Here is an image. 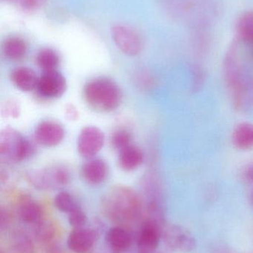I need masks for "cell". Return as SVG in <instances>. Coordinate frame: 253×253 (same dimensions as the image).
Instances as JSON below:
<instances>
[{"label": "cell", "instance_id": "cell-14", "mask_svg": "<svg viewBox=\"0 0 253 253\" xmlns=\"http://www.w3.org/2000/svg\"><path fill=\"white\" fill-rule=\"evenodd\" d=\"M10 80L16 88L23 92H30L36 90L39 77L31 68L19 67L12 71Z\"/></svg>", "mask_w": 253, "mask_h": 253}, {"label": "cell", "instance_id": "cell-25", "mask_svg": "<svg viewBox=\"0 0 253 253\" xmlns=\"http://www.w3.org/2000/svg\"><path fill=\"white\" fill-rule=\"evenodd\" d=\"M21 108L19 104L13 99L5 101L1 108V116L6 119H16L19 117Z\"/></svg>", "mask_w": 253, "mask_h": 253}, {"label": "cell", "instance_id": "cell-1", "mask_svg": "<svg viewBox=\"0 0 253 253\" xmlns=\"http://www.w3.org/2000/svg\"><path fill=\"white\" fill-rule=\"evenodd\" d=\"M104 212L116 222H132L141 217L143 203L138 193L127 187L118 186L111 189L102 202Z\"/></svg>", "mask_w": 253, "mask_h": 253}, {"label": "cell", "instance_id": "cell-2", "mask_svg": "<svg viewBox=\"0 0 253 253\" xmlns=\"http://www.w3.org/2000/svg\"><path fill=\"white\" fill-rule=\"evenodd\" d=\"M83 96L87 105L100 113L116 111L123 99L118 84L105 77H98L88 82L83 88Z\"/></svg>", "mask_w": 253, "mask_h": 253}, {"label": "cell", "instance_id": "cell-7", "mask_svg": "<svg viewBox=\"0 0 253 253\" xmlns=\"http://www.w3.org/2000/svg\"><path fill=\"white\" fill-rule=\"evenodd\" d=\"M165 243L172 251L190 253L196 248V241L189 230L179 225L165 227L162 231Z\"/></svg>", "mask_w": 253, "mask_h": 253}, {"label": "cell", "instance_id": "cell-23", "mask_svg": "<svg viewBox=\"0 0 253 253\" xmlns=\"http://www.w3.org/2000/svg\"><path fill=\"white\" fill-rule=\"evenodd\" d=\"M35 233L36 237L40 242L43 243H50L54 239L56 236V229L51 222L47 221H41L36 224Z\"/></svg>", "mask_w": 253, "mask_h": 253}, {"label": "cell", "instance_id": "cell-12", "mask_svg": "<svg viewBox=\"0 0 253 253\" xmlns=\"http://www.w3.org/2000/svg\"><path fill=\"white\" fill-rule=\"evenodd\" d=\"M108 175V166L101 159H90L83 164L81 175L83 179L92 185H98L105 181Z\"/></svg>", "mask_w": 253, "mask_h": 253}, {"label": "cell", "instance_id": "cell-20", "mask_svg": "<svg viewBox=\"0 0 253 253\" xmlns=\"http://www.w3.org/2000/svg\"><path fill=\"white\" fill-rule=\"evenodd\" d=\"M236 30L242 42L253 44V12H248L241 16L238 21Z\"/></svg>", "mask_w": 253, "mask_h": 253}, {"label": "cell", "instance_id": "cell-29", "mask_svg": "<svg viewBox=\"0 0 253 253\" xmlns=\"http://www.w3.org/2000/svg\"><path fill=\"white\" fill-rule=\"evenodd\" d=\"M10 221V215L6 210L1 209V228L7 227Z\"/></svg>", "mask_w": 253, "mask_h": 253}, {"label": "cell", "instance_id": "cell-5", "mask_svg": "<svg viewBox=\"0 0 253 253\" xmlns=\"http://www.w3.org/2000/svg\"><path fill=\"white\" fill-rule=\"evenodd\" d=\"M105 144V135L100 128L87 126L80 131L77 138L79 154L85 159H93L100 153Z\"/></svg>", "mask_w": 253, "mask_h": 253}, {"label": "cell", "instance_id": "cell-28", "mask_svg": "<svg viewBox=\"0 0 253 253\" xmlns=\"http://www.w3.org/2000/svg\"><path fill=\"white\" fill-rule=\"evenodd\" d=\"M47 0H22V5L28 10H35L43 6Z\"/></svg>", "mask_w": 253, "mask_h": 253}, {"label": "cell", "instance_id": "cell-16", "mask_svg": "<svg viewBox=\"0 0 253 253\" xmlns=\"http://www.w3.org/2000/svg\"><path fill=\"white\" fill-rule=\"evenodd\" d=\"M19 215L27 224H37L43 221V209L37 202L30 199H22L19 205Z\"/></svg>", "mask_w": 253, "mask_h": 253}, {"label": "cell", "instance_id": "cell-24", "mask_svg": "<svg viewBox=\"0 0 253 253\" xmlns=\"http://www.w3.org/2000/svg\"><path fill=\"white\" fill-rule=\"evenodd\" d=\"M110 141L113 148L120 152L132 144V135L128 129L120 128L113 132Z\"/></svg>", "mask_w": 253, "mask_h": 253}, {"label": "cell", "instance_id": "cell-8", "mask_svg": "<svg viewBox=\"0 0 253 253\" xmlns=\"http://www.w3.org/2000/svg\"><path fill=\"white\" fill-rule=\"evenodd\" d=\"M114 43L125 54L135 56L142 50V42L139 35L130 28L116 25L111 31Z\"/></svg>", "mask_w": 253, "mask_h": 253}, {"label": "cell", "instance_id": "cell-13", "mask_svg": "<svg viewBox=\"0 0 253 253\" xmlns=\"http://www.w3.org/2000/svg\"><path fill=\"white\" fill-rule=\"evenodd\" d=\"M105 240L113 253H124L132 243L131 233L123 227H111L105 236Z\"/></svg>", "mask_w": 253, "mask_h": 253}, {"label": "cell", "instance_id": "cell-26", "mask_svg": "<svg viewBox=\"0 0 253 253\" xmlns=\"http://www.w3.org/2000/svg\"><path fill=\"white\" fill-rule=\"evenodd\" d=\"M68 222L73 228L83 227L87 222V216L84 211L80 207H77L68 213Z\"/></svg>", "mask_w": 253, "mask_h": 253}, {"label": "cell", "instance_id": "cell-31", "mask_svg": "<svg viewBox=\"0 0 253 253\" xmlns=\"http://www.w3.org/2000/svg\"></svg>", "mask_w": 253, "mask_h": 253}, {"label": "cell", "instance_id": "cell-21", "mask_svg": "<svg viewBox=\"0 0 253 253\" xmlns=\"http://www.w3.org/2000/svg\"><path fill=\"white\" fill-rule=\"evenodd\" d=\"M11 245L16 253H34V245L31 238L22 232L14 233Z\"/></svg>", "mask_w": 253, "mask_h": 253}, {"label": "cell", "instance_id": "cell-27", "mask_svg": "<svg viewBox=\"0 0 253 253\" xmlns=\"http://www.w3.org/2000/svg\"><path fill=\"white\" fill-rule=\"evenodd\" d=\"M65 117L69 121H76L79 118V111L74 105H67L65 108Z\"/></svg>", "mask_w": 253, "mask_h": 253}, {"label": "cell", "instance_id": "cell-18", "mask_svg": "<svg viewBox=\"0 0 253 253\" xmlns=\"http://www.w3.org/2000/svg\"><path fill=\"white\" fill-rule=\"evenodd\" d=\"M28 50L26 42L19 37H10L3 44V53L10 60H19L25 56Z\"/></svg>", "mask_w": 253, "mask_h": 253}, {"label": "cell", "instance_id": "cell-4", "mask_svg": "<svg viewBox=\"0 0 253 253\" xmlns=\"http://www.w3.org/2000/svg\"><path fill=\"white\" fill-rule=\"evenodd\" d=\"M28 180L38 190H54L66 186L71 181V174L65 167L54 165L28 172Z\"/></svg>", "mask_w": 253, "mask_h": 253}, {"label": "cell", "instance_id": "cell-30", "mask_svg": "<svg viewBox=\"0 0 253 253\" xmlns=\"http://www.w3.org/2000/svg\"><path fill=\"white\" fill-rule=\"evenodd\" d=\"M245 177L247 181L253 182V163L247 167L245 171Z\"/></svg>", "mask_w": 253, "mask_h": 253}, {"label": "cell", "instance_id": "cell-9", "mask_svg": "<svg viewBox=\"0 0 253 253\" xmlns=\"http://www.w3.org/2000/svg\"><path fill=\"white\" fill-rule=\"evenodd\" d=\"M63 126L53 120L41 122L34 131V138L40 145L53 147L59 145L65 138Z\"/></svg>", "mask_w": 253, "mask_h": 253}, {"label": "cell", "instance_id": "cell-6", "mask_svg": "<svg viewBox=\"0 0 253 253\" xmlns=\"http://www.w3.org/2000/svg\"><path fill=\"white\" fill-rule=\"evenodd\" d=\"M66 89L65 77L58 71H52L43 72L39 77L35 90L40 98L51 100L60 98Z\"/></svg>", "mask_w": 253, "mask_h": 253}, {"label": "cell", "instance_id": "cell-10", "mask_svg": "<svg viewBox=\"0 0 253 253\" xmlns=\"http://www.w3.org/2000/svg\"><path fill=\"white\" fill-rule=\"evenodd\" d=\"M163 226L155 221L147 218L141 226L138 239V249L139 253L155 252L160 243Z\"/></svg>", "mask_w": 253, "mask_h": 253}, {"label": "cell", "instance_id": "cell-15", "mask_svg": "<svg viewBox=\"0 0 253 253\" xmlns=\"http://www.w3.org/2000/svg\"><path fill=\"white\" fill-rule=\"evenodd\" d=\"M144 151L132 144L119 152L118 164L123 170L130 172L141 166L144 162Z\"/></svg>", "mask_w": 253, "mask_h": 253}, {"label": "cell", "instance_id": "cell-3", "mask_svg": "<svg viewBox=\"0 0 253 253\" xmlns=\"http://www.w3.org/2000/svg\"><path fill=\"white\" fill-rule=\"evenodd\" d=\"M36 153L31 141L19 131L6 127L0 133V156L7 163H18L31 159Z\"/></svg>", "mask_w": 253, "mask_h": 253}, {"label": "cell", "instance_id": "cell-19", "mask_svg": "<svg viewBox=\"0 0 253 253\" xmlns=\"http://www.w3.org/2000/svg\"><path fill=\"white\" fill-rule=\"evenodd\" d=\"M37 65L43 71H57L60 62L59 54L53 49H42L36 58Z\"/></svg>", "mask_w": 253, "mask_h": 253}, {"label": "cell", "instance_id": "cell-17", "mask_svg": "<svg viewBox=\"0 0 253 253\" xmlns=\"http://www.w3.org/2000/svg\"><path fill=\"white\" fill-rule=\"evenodd\" d=\"M233 143L239 150L253 149V125L245 123L236 126L233 131Z\"/></svg>", "mask_w": 253, "mask_h": 253}, {"label": "cell", "instance_id": "cell-11", "mask_svg": "<svg viewBox=\"0 0 253 253\" xmlns=\"http://www.w3.org/2000/svg\"><path fill=\"white\" fill-rule=\"evenodd\" d=\"M97 239L96 232L86 227L74 228L67 241L68 248L75 253H87L92 250Z\"/></svg>", "mask_w": 253, "mask_h": 253}, {"label": "cell", "instance_id": "cell-22", "mask_svg": "<svg viewBox=\"0 0 253 253\" xmlns=\"http://www.w3.org/2000/svg\"><path fill=\"white\" fill-rule=\"evenodd\" d=\"M53 205L58 211L69 213L78 206L72 195L68 192H59L53 199Z\"/></svg>", "mask_w": 253, "mask_h": 253}]
</instances>
